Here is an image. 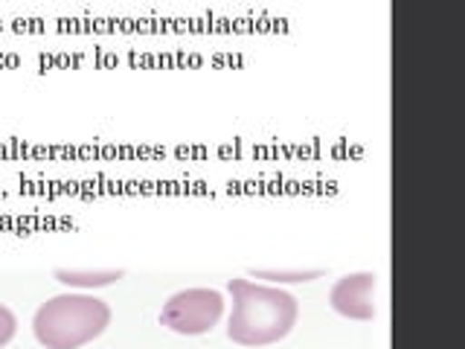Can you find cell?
<instances>
[{
  "mask_svg": "<svg viewBox=\"0 0 465 349\" xmlns=\"http://www.w3.org/2000/svg\"><path fill=\"white\" fill-rule=\"evenodd\" d=\"M232 314L227 334L242 346H268L282 341L300 317V303L280 285H262L251 280H230Z\"/></svg>",
  "mask_w": 465,
  "mask_h": 349,
  "instance_id": "6da1fadb",
  "label": "cell"
},
{
  "mask_svg": "<svg viewBox=\"0 0 465 349\" xmlns=\"http://www.w3.org/2000/svg\"><path fill=\"white\" fill-rule=\"evenodd\" d=\"M53 276L62 285L67 288H105V285H114L120 283L125 271L123 268H55Z\"/></svg>",
  "mask_w": 465,
  "mask_h": 349,
  "instance_id": "5b68a950",
  "label": "cell"
},
{
  "mask_svg": "<svg viewBox=\"0 0 465 349\" xmlns=\"http://www.w3.org/2000/svg\"><path fill=\"white\" fill-rule=\"evenodd\" d=\"M253 280H268L271 285H285V283H312L320 280L323 271L320 268H253Z\"/></svg>",
  "mask_w": 465,
  "mask_h": 349,
  "instance_id": "8992f818",
  "label": "cell"
},
{
  "mask_svg": "<svg viewBox=\"0 0 465 349\" xmlns=\"http://www.w3.org/2000/svg\"><path fill=\"white\" fill-rule=\"evenodd\" d=\"M15 332H18V317L12 314L9 305L0 303V349L15 338Z\"/></svg>",
  "mask_w": 465,
  "mask_h": 349,
  "instance_id": "52a82bcc",
  "label": "cell"
},
{
  "mask_svg": "<svg viewBox=\"0 0 465 349\" xmlns=\"http://www.w3.org/2000/svg\"><path fill=\"white\" fill-rule=\"evenodd\" d=\"M224 314V297L215 288H186L172 294L160 324L178 334H207Z\"/></svg>",
  "mask_w": 465,
  "mask_h": 349,
  "instance_id": "3957f363",
  "label": "cell"
},
{
  "mask_svg": "<svg viewBox=\"0 0 465 349\" xmlns=\"http://www.w3.org/2000/svg\"><path fill=\"white\" fill-rule=\"evenodd\" d=\"M111 324V305L94 294H58L33 317V332L47 349H79Z\"/></svg>",
  "mask_w": 465,
  "mask_h": 349,
  "instance_id": "7a4b0ae2",
  "label": "cell"
},
{
  "mask_svg": "<svg viewBox=\"0 0 465 349\" xmlns=\"http://www.w3.org/2000/svg\"><path fill=\"white\" fill-rule=\"evenodd\" d=\"M375 288L378 276L370 271L346 274L343 280L331 285L329 303L331 309L349 320H372L375 317Z\"/></svg>",
  "mask_w": 465,
  "mask_h": 349,
  "instance_id": "277c9868",
  "label": "cell"
}]
</instances>
